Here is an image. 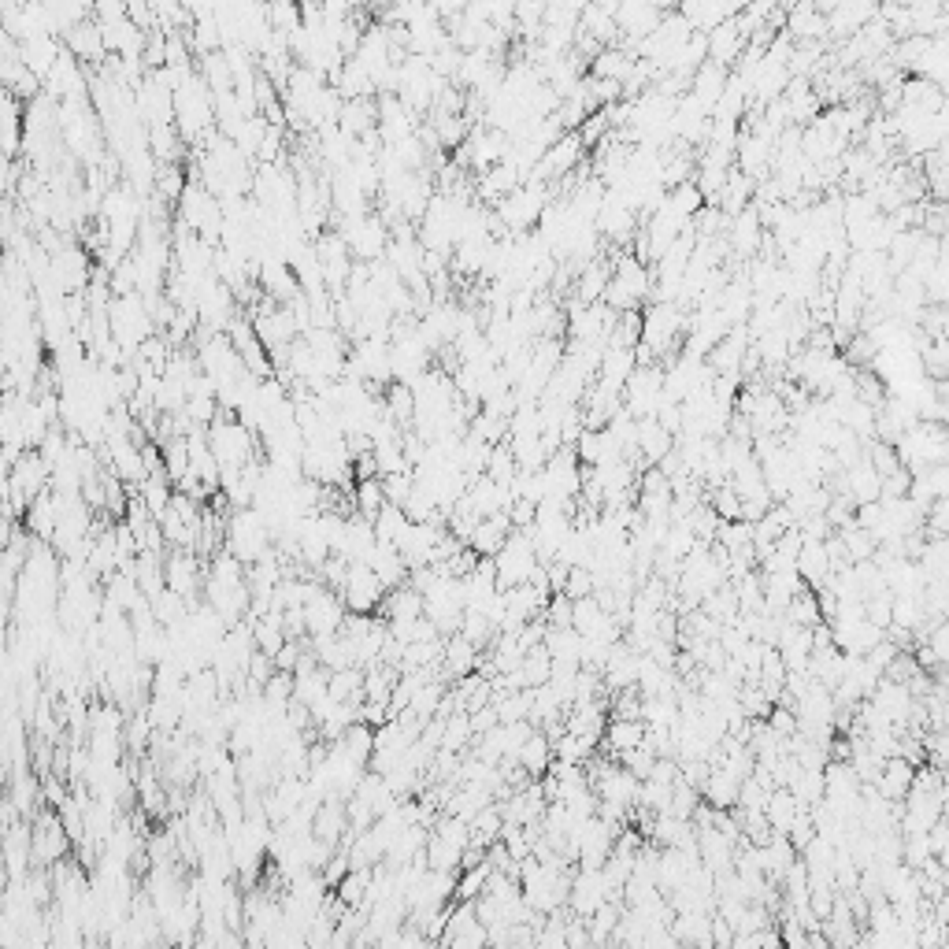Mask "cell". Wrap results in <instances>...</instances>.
I'll list each match as a JSON object with an SVG mask.
<instances>
[{"instance_id": "1", "label": "cell", "mask_w": 949, "mask_h": 949, "mask_svg": "<svg viewBox=\"0 0 949 949\" xmlns=\"http://www.w3.org/2000/svg\"><path fill=\"white\" fill-rule=\"evenodd\" d=\"M208 442L223 468H245L253 460V434L241 419H230V412H223V419H212Z\"/></svg>"}, {"instance_id": "2", "label": "cell", "mask_w": 949, "mask_h": 949, "mask_svg": "<svg viewBox=\"0 0 949 949\" xmlns=\"http://www.w3.org/2000/svg\"><path fill=\"white\" fill-rule=\"evenodd\" d=\"M345 597L349 612H375V608L386 601L390 586L379 579V571L371 564H349V575H345V586L338 590Z\"/></svg>"}, {"instance_id": "3", "label": "cell", "mask_w": 949, "mask_h": 949, "mask_svg": "<svg viewBox=\"0 0 949 949\" xmlns=\"http://www.w3.org/2000/svg\"><path fill=\"white\" fill-rule=\"evenodd\" d=\"M345 616H349V605H345V597H338L330 586H319L316 594L308 597V605H304V627H308L312 638L338 634L345 627Z\"/></svg>"}, {"instance_id": "4", "label": "cell", "mask_w": 949, "mask_h": 949, "mask_svg": "<svg viewBox=\"0 0 949 949\" xmlns=\"http://www.w3.org/2000/svg\"><path fill=\"white\" fill-rule=\"evenodd\" d=\"M345 245H349V253H356L360 260H379V256H386L390 241H386L382 219L367 216V212L349 216V223H345Z\"/></svg>"}, {"instance_id": "5", "label": "cell", "mask_w": 949, "mask_h": 949, "mask_svg": "<svg viewBox=\"0 0 949 949\" xmlns=\"http://www.w3.org/2000/svg\"><path fill=\"white\" fill-rule=\"evenodd\" d=\"M508 534H512V519H508V512H497V516H482L479 523H475V534H471V549L479 553V557H497L501 549H505Z\"/></svg>"}, {"instance_id": "6", "label": "cell", "mask_w": 949, "mask_h": 949, "mask_svg": "<svg viewBox=\"0 0 949 949\" xmlns=\"http://www.w3.org/2000/svg\"><path fill=\"white\" fill-rule=\"evenodd\" d=\"M916 764L905 757H890L883 764V772H879V779H875V790L883 794L886 801H905L909 798L912 783H916V772H912Z\"/></svg>"}, {"instance_id": "7", "label": "cell", "mask_w": 949, "mask_h": 949, "mask_svg": "<svg viewBox=\"0 0 949 949\" xmlns=\"http://www.w3.org/2000/svg\"><path fill=\"white\" fill-rule=\"evenodd\" d=\"M516 760L523 764V768H527V772L534 775V779H542V775L549 772V768H553V760H557L553 738H549V734H545L542 727H538V731H534L531 738L523 742V749L516 753Z\"/></svg>"}, {"instance_id": "8", "label": "cell", "mask_w": 949, "mask_h": 949, "mask_svg": "<svg viewBox=\"0 0 949 949\" xmlns=\"http://www.w3.org/2000/svg\"><path fill=\"white\" fill-rule=\"evenodd\" d=\"M605 742H608V753H612V757H620V753H627V749L642 746V742H646V720L612 716V720H608V731H605Z\"/></svg>"}, {"instance_id": "9", "label": "cell", "mask_w": 949, "mask_h": 949, "mask_svg": "<svg viewBox=\"0 0 949 949\" xmlns=\"http://www.w3.org/2000/svg\"><path fill=\"white\" fill-rule=\"evenodd\" d=\"M353 501H356V512H364V516H379L382 505H390V497H386V479L382 475H371V479H356L353 482Z\"/></svg>"}, {"instance_id": "10", "label": "cell", "mask_w": 949, "mask_h": 949, "mask_svg": "<svg viewBox=\"0 0 949 949\" xmlns=\"http://www.w3.org/2000/svg\"><path fill=\"white\" fill-rule=\"evenodd\" d=\"M412 527V516H408L401 505H382V512L375 516V538L386 545H397L405 538V531Z\"/></svg>"}, {"instance_id": "11", "label": "cell", "mask_w": 949, "mask_h": 949, "mask_svg": "<svg viewBox=\"0 0 949 949\" xmlns=\"http://www.w3.org/2000/svg\"><path fill=\"white\" fill-rule=\"evenodd\" d=\"M456 634H464L471 646L490 649L497 627L490 623V616H486V612H479V608H464V620H460V631H456Z\"/></svg>"}, {"instance_id": "12", "label": "cell", "mask_w": 949, "mask_h": 949, "mask_svg": "<svg viewBox=\"0 0 949 949\" xmlns=\"http://www.w3.org/2000/svg\"><path fill=\"white\" fill-rule=\"evenodd\" d=\"M523 671H527V683L531 686H545L549 679H553V653H549V646H534L527 657H523Z\"/></svg>"}, {"instance_id": "13", "label": "cell", "mask_w": 949, "mask_h": 949, "mask_svg": "<svg viewBox=\"0 0 949 949\" xmlns=\"http://www.w3.org/2000/svg\"><path fill=\"white\" fill-rule=\"evenodd\" d=\"M757 241H760V216L753 208H746V212L738 216V223H734V245H738L742 253H749Z\"/></svg>"}, {"instance_id": "14", "label": "cell", "mask_w": 949, "mask_h": 949, "mask_svg": "<svg viewBox=\"0 0 949 949\" xmlns=\"http://www.w3.org/2000/svg\"><path fill=\"white\" fill-rule=\"evenodd\" d=\"M156 190H160V197H164V201H182V193H186L182 171H178L175 164L160 167V171H156Z\"/></svg>"}, {"instance_id": "15", "label": "cell", "mask_w": 949, "mask_h": 949, "mask_svg": "<svg viewBox=\"0 0 949 949\" xmlns=\"http://www.w3.org/2000/svg\"><path fill=\"white\" fill-rule=\"evenodd\" d=\"M597 590V579H594V571L590 568H583V564H575V568L568 571V583H564V594L568 597H590Z\"/></svg>"}, {"instance_id": "16", "label": "cell", "mask_w": 949, "mask_h": 949, "mask_svg": "<svg viewBox=\"0 0 949 949\" xmlns=\"http://www.w3.org/2000/svg\"><path fill=\"white\" fill-rule=\"evenodd\" d=\"M301 660H304L301 646H297V638H290V642H286V646L275 653V668H279V671H297V668H301Z\"/></svg>"}]
</instances>
